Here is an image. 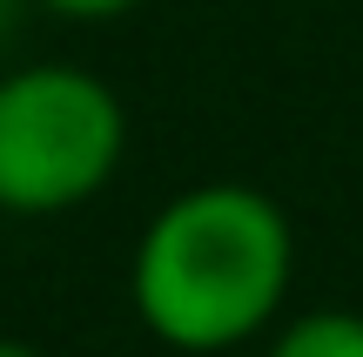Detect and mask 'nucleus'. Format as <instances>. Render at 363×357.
<instances>
[{"label": "nucleus", "instance_id": "f257e3e1", "mask_svg": "<svg viewBox=\"0 0 363 357\" xmlns=\"http://www.w3.org/2000/svg\"><path fill=\"white\" fill-rule=\"evenodd\" d=\"M296 277L283 202L249 182H195L148 216L128 263L135 317L155 344L216 357L276 324Z\"/></svg>", "mask_w": 363, "mask_h": 357}, {"label": "nucleus", "instance_id": "f03ea898", "mask_svg": "<svg viewBox=\"0 0 363 357\" xmlns=\"http://www.w3.org/2000/svg\"><path fill=\"white\" fill-rule=\"evenodd\" d=\"M128 155V108L101 75L27 61L0 75V209L67 216L115 182Z\"/></svg>", "mask_w": 363, "mask_h": 357}, {"label": "nucleus", "instance_id": "7ed1b4c3", "mask_svg": "<svg viewBox=\"0 0 363 357\" xmlns=\"http://www.w3.org/2000/svg\"><path fill=\"white\" fill-rule=\"evenodd\" d=\"M269 357H363L357 310H303L269 337Z\"/></svg>", "mask_w": 363, "mask_h": 357}, {"label": "nucleus", "instance_id": "20e7f679", "mask_svg": "<svg viewBox=\"0 0 363 357\" xmlns=\"http://www.w3.org/2000/svg\"><path fill=\"white\" fill-rule=\"evenodd\" d=\"M34 7L61 13V21H121V13H135L142 0H34Z\"/></svg>", "mask_w": 363, "mask_h": 357}, {"label": "nucleus", "instance_id": "39448f33", "mask_svg": "<svg viewBox=\"0 0 363 357\" xmlns=\"http://www.w3.org/2000/svg\"><path fill=\"white\" fill-rule=\"evenodd\" d=\"M0 357H40L34 344H21V337H0Z\"/></svg>", "mask_w": 363, "mask_h": 357}, {"label": "nucleus", "instance_id": "423d86ee", "mask_svg": "<svg viewBox=\"0 0 363 357\" xmlns=\"http://www.w3.org/2000/svg\"><path fill=\"white\" fill-rule=\"evenodd\" d=\"M7 7H13V0H0V13H7Z\"/></svg>", "mask_w": 363, "mask_h": 357}]
</instances>
